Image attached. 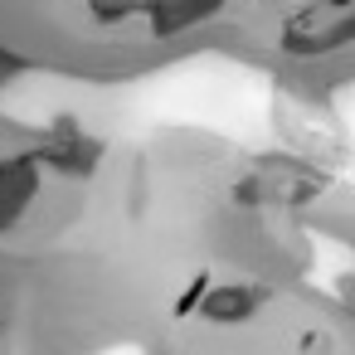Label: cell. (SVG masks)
I'll use <instances>...</instances> for the list:
<instances>
[{
  "label": "cell",
  "instance_id": "cell-1",
  "mask_svg": "<svg viewBox=\"0 0 355 355\" xmlns=\"http://www.w3.org/2000/svg\"><path fill=\"white\" fill-rule=\"evenodd\" d=\"M350 0H311L297 15H287L282 25V49L297 54V59H316V54H331V49H345L350 44Z\"/></svg>",
  "mask_w": 355,
  "mask_h": 355
},
{
  "label": "cell",
  "instance_id": "cell-2",
  "mask_svg": "<svg viewBox=\"0 0 355 355\" xmlns=\"http://www.w3.org/2000/svg\"><path fill=\"white\" fill-rule=\"evenodd\" d=\"M253 306H258V292L243 287V282H229V287H219L200 302V311L209 321H243V316H253Z\"/></svg>",
  "mask_w": 355,
  "mask_h": 355
}]
</instances>
